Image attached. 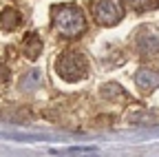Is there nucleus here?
Returning a JSON list of instances; mask_svg holds the SVG:
<instances>
[{"label": "nucleus", "mask_w": 159, "mask_h": 157, "mask_svg": "<svg viewBox=\"0 0 159 157\" xmlns=\"http://www.w3.org/2000/svg\"><path fill=\"white\" fill-rule=\"evenodd\" d=\"M51 20H53L57 33L69 38V40L80 38L86 31V16L75 5H55L51 9Z\"/></svg>", "instance_id": "f257e3e1"}, {"label": "nucleus", "mask_w": 159, "mask_h": 157, "mask_svg": "<svg viewBox=\"0 0 159 157\" xmlns=\"http://www.w3.org/2000/svg\"><path fill=\"white\" fill-rule=\"evenodd\" d=\"M55 73L62 77L64 82H77V80H84L89 75V60L84 53L80 51H64L57 55L55 60Z\"/></svg>", "instance_id": "f03ea898"}, {"label": "nucleus", "mask_w": 159, "mask_h": 157, "mask_svg": "<svg viewBox=\"0 0 159 157\" xmlns=\"http://www.w3.org/2000/svg\"><path fill=\"white\" fill-rule=\"evenodd\" d=\"M126 16L124 0H93V18L102 27H113Z\"/></svg>", "instance_id": "7ed1b4c3"}, {"label": "nucleus", "mask_w": 159, "mask_h": 157, "mask_svg": "<svg viewBox=\"0 0 159 157\" xmlns=\"http://www.w3.org/2000/svg\"><path fill=\"white\" fill-rule=\"evenodd\" d=\"M135 51L144 58V60H150V58L159 55V31L155 29H139L135 35Z\"/></svg>", "instance_id": "20e7f679"}, {"label": "nucleus", "mask_w": 159, "mask_h": 157, "mask_svg": "<svg viewBox=\"0 0 159 157\" xmlns=\"http://www.w3.org/2000/svg\"><path fill=\"white\" fill-rule=\"evenodd\" d=\"M135 84L139 91H144V93H150L155 89H159V73L148 69V67H142L137 73H135Z\"/></svg>", "instance_id": "39448f33"}, {"label": "nucleus", "mask_w": 159, "mask_h": 157, "mask_svg": "<svg viewBox=\"0 0 159 157\" xmlns=\"http://www.w3.org/2000/svg\"><path fill=\"white\" fill-rule=\"evenodd\" d=\"M22 51L27 53V58H31V60H35L40 55V51H42V40H40L38 33H27L22 38Z\"/></svg>", "instance_id": "423d86ee"}, {"label": "nucleus", "mask_w": 159, "mask_h": 157, "mask_svg": "<svg viewBox=\"0 0 159 157\" xmlns=\"http://www.w3.org/2000/svg\"><path fill=\"white\" fill-rule=\"evenodd\" d=\"M102 93L106 100H111V102H122V100H126V91L119 86V84H115V82H108V84H104L102 86Z\"/></svg>", "instance_id": "0eeeda50"}, {"label": "nucleus", "mask_w": 159, "mask_h": 157, "mask_svg": "<svg viewBox=\"0 0 159 157\" xmlns=\"http://www.w3.org/2000/svg\"><path fill=\"white\" fill-rule=\"evenodd\" d=\"M40 84H42V77H40V71H35V69L29 71V73H25L22 80H20V89H22V91H33Z\"/></svg>", "instance_id": "6e6552de"}, {"label": "nucleus", "mask_w": 159, "mask_h": 157, "mask_svg": "<svg viewBox=\"0 0 159 157\" xmlns=\"http://www.w3.org/2000/svg\"><path fill=\"white\" fill-rule=\"evenodd\" d=\"M0 25H2L5 29H16L20 25V13L13 7H7L2 13H0Z\"/></svg>", "instance_id": "1a4fd4ad"}, {"label": "nucleus", "mask_w": 159, "mask_h": 157, "mask_svg": "<svg viewBox=\"0 0 159 157\" xmlns=\"http://www.w3.org/2000/svg\"><path fill=\"white\" fill-rule=\"evenodd\" d=\"M126 2L137 9V11H148V9H157L159 7V0H126Z\"/></svg>", "instance_id": "9d476101"}, {"label": "nucleus", "mask_w": 159, "mask_h": 157, "mask_svg": "<svg viewBox=\"0 0 159 157\" xmlns=\"http://www.w3.org/2000/svg\"><path fill=\"white\" fill-rule=\"evenodd\" d=\"M9 75H11V73H9V67H7L5 62H0V84L7 82V80H9Z\"/></svg>", "instance_id": "9b49d317"}]
</instances>
